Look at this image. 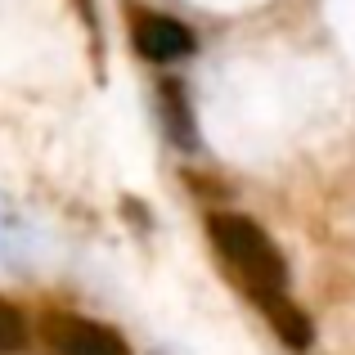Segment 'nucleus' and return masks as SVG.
I'll use <instances>...</instances> for the list:
<instances>
[{
	"label": "nucleus",
	"instance_id": "1",
	"mask_svg": "<svg viewBox=\"0 0 355 355\" xmlns=\"http://www.w3.org/2000/svg\"><path fill=\"white\" fill-rule=\"evenodd\" d=\"M207 239L216 248V257L225 261V270L239 279V288L266 311L270 329L297 351L311 347V320L288 297V266H284V257H279V248L270 243L266 230L257 220L239 216V211H211Z\"/></svg>",
	"mask_w": 355,
	"mask_h": 355
},
{
	"label": "nucleus",
	"instance_id": "2",
	"mask_svg": "<svg viewBox=\"0 0 355 355\" xmlns=\"http://www.w3.org/2000/svg\"><path fill=\"white\" fill-rule=\"evenodd\" d=\"M45 347L50 355H130L113 329L86 315H45Z\"/></svg>",
	"mask_w": 355,
	"mask_h": 355
},
{
	"label": "nucleus",
	"instance_id": "3",
	"mask_svg": "<svg viewBox=\"0 0 355 355\" xmlns=\"http://www.w3.org/2000/svg\"><path fill=\"white\" fill-rule=\"evenodd\" d=\"M130 45H135V54H144L148 63H175L193 50V32L171 14L139 9V14H130Z\"/></svg>",
	"mask_w": 355,
	"mask_h": 355
},
{
	"label": "nucleus",
	"instance_id": "4",
	"mask_svg": "<svg viewBox=\"0 0 355 355\" xmlns=\"http://www.w3.org/2000/svg\"><path fill=\"white\" fill-rule=\"evenodd\" d=\"M162 117H166V135L180 148H193V121H189V104H184V90L175 81H162Z\"/></svg>",
	"mask_w": 355,
	"mask_h": 355
},
{
	"label": "nucleus",
	"instance_id": "5",
	"mask_svg": "<svg viewBox=\"0 0 355 355\" xmlns=\"http://www.w3.org/2000/svg\"><path fill=\"white\" fill-rule=\"evenodd\" d=\"M23 342H27V324H23V315H18L9 302H0V355L23 351Z\"/></svg>",
	"mask_w": 355,
	"mask_h": 355
}]
</instances>
